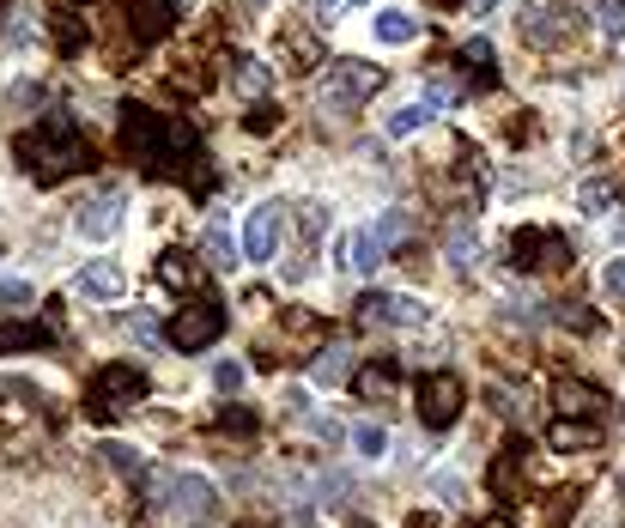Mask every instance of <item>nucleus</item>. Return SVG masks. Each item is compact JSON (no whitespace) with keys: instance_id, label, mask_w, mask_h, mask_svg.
<instances>
[{"instance_id":"nucleus-18","label":"nucleus","mask_w":625,"mask_h":528,"mask_svg":"<svg viewBox=\"0 0 625 528\" xmlns=\"http://www.w3.org/2000/svg\"><path fill=\"white\" fill-rule=\"evenodd\" d=\"M56 328L49 322H0V353H24V346H49Z\"/></svg>"},{"instance_id":"nucleus-42","label":"nucleus","mask_w":625,"mask_h":528,"mask_svg":"<svg viewBox=\"0 0 625 528\" xmlns=\"http://www.w3.org/2000/svg\"><path fill=\"white\" fill-rule=\"evenodd\" d=\"M341 7H346V0H316V19L334 24V19H341Z\"/></svg>"},{"instance_id":"nucleus-22","label":"nucleus","mask_w":625,"mask_h":528,"mask_svg":"<svg viewBox=\"0 0 625 528\" xmlns=\"http://www.w3.org/2000/svg\"><path fill=\"white\" fill-rule=\"evenodd\" d=\"M159 280H164V286H194L189 250H164V255H159Z\"/></svg>"},{"instance_id":"nucleus-14","label":"nucleus","mask_w":625,"mask_h":528,"mask_svg":"<svg viewBox=\"0 0 625 528\" xmlns=\"http://www.w3.org/2000/svg\"><path fill=\"white\" fill-rule=\"evenodd\" d=\"M177 24V7L171 0H128V31L140 37V43H159V37H171Z\"/></svg>"},{"instance_id":"nucleus-38","label":"nucleus","mask_w":625,"mask_h":528,"mask_svg":"<svg viewBox=\"0 0 625 528\" xmlns=\"http://www.w3.org/2000/svg\"><path fill=\"white\" fill-rule=\"evenodd\" d=\"M0 304H7V311H24V304H31V286H24V280H0Z\"/></svg>"},{"instance_id":"nucleus-47","label":"nucleus","mask_w":625,"mask_h":528,"mask_svg":"<svg viewBox=\"0 0 625 528\" xmlns=\"http://www.w3.org/2000/svg\"><path fill=\"white\" fill-rule=\"evenodd\" d=\"M619 237H625V219H619Z\"/></svg>"},{"instance_id":"nucleus-50","label":"nucleus","mask_w":625,"mask_h":528,"mask_svg":"<svg viewBox=\"0 0 625 528\" xmlns=\"http://www.w3.org/2000/svg\"><path fill=\"white\" fill-rule=\"evenodd\" d=\"M0 7H7V0H0Z\"/></svg>"},{"instance_id":"nucleus-9","label":"nucleus","mask_w":625,"mask_h":528,"mask_svg":"<svg viewBox=\"0 0 625 528\" xmlns=\"http://www.w3.org/2000/svg\"><path fill=\"white\" fill-rule=\"evenodd\" d=\"M383 92V68H371V61H341V68L329 73V85H322V98H329L334 110L341 104H364V98Z\"/></svg>"},{"instance_id":"nucleus-34","label":"nucleus","mask_w":625,"mask_h":528,"mask_svg":"<svg viewBox=\"0 0 625 528\" xmlns=\"http://www.w3.org/2000/svg\"><path fill=\"white\" fill-rule=\"evenodd\" d=\"M213 389L219 395H238L243 389V365H231V358H225V365H213Z\"/></svg>"},{"instance_id":"nucleus-48","label":"nucleus","mask_w":625,"mask_h":528,"mask_svg":"<svg viewBox=\"0 0 625 528\" xmlns=\"http://www.w3.org/2000/svg\"><path fill=\"white\" fill-rule=\"evenodd\" d=\"M486 7H498V0H486Z\"/></svg>"},{"instance_id":"nucleus-16","label":"nucleus","mask_w":625,"mask_h":528,"mask_svg":"<svg viewBox=\"0 0 625 528\" xmlns=\"http://www.w3.org/2000/svg\"><path fill=\"white\" fill-rule=\"evenodd\" d=\"M80 298H98V304H115L122 298V267L115 262H91V267H80Z\"/></svg>"},{"instance_id":"nucleus-49","label":"nucleus","mask_w":625,"mask_h":528,"mask_svg":"<svg viewBox=\"0 0 625 528\" xmlns=\"http://www.w3.org/2000/svg\"><path fill=\"white\" fill-rule=\"evenodd\" d=\"M243 528H255V522H243Z\"/></svg>"},{"instance_id":"nucleus-24","label":"nucleus","mask_w":625,"mask_h":528,"mask_svg":"<svg viewBox=\"0 0 625 528\" xmlns=\"http://www.w3.org/2000/svg\"><path fill=\"white\" fill-rule=\"evenodd\" d=\"M425 122H432V110H425V104H407V110H389V134H395V140H413V134H420V128Z\"/></svg>"},{"instance_id":"nucleus-45","label":"nucleus","mask_w":625,"mask_h":528,"mask_svg":"<svg viewBox=\"0 0 625 528\" xmlns=\"http://www.w3.org/2000/svg\"><path fill=\"white\" fill-rule=\"evenodd\" d=\"M250 7H268V0H250Z\"/></svg>"},{"instance_id":"nucleus-25","label":"nucleus","mask_w":625,"mask_h":528,"mask_svg":"<svg viewBox=\"0 0 625 528\" xmlns=\"http://www.w3.org/2000/svg\"><path fill=\"white\" fill-rule=\"evenodd\" d=\"M238 92H243V98H262V92H268V61L238 55Z\"/></svg>"},{"instance_id":"nucleus-27","label":"nucleus","mask_w":625,"mask_h":528,"mask_svg":"<svg viewBox=\"0 0 625 528\" xmlns=\"http://www.w3.org/2000/svg\"><path fill=\"white\" fill-rule=\"evenodd\" d=\"M31 104H43V85L37 80H19V85H7V92H0V110H31Z\"/></svg>"},{"instance_id":"nucleus-41","label":"nucleus","mask_w":625,"mask_h":528,"mask_svg":"<svg viewBox=\"0 0 625 528\" xmlns=\"http://www.w3.org/2000/svg\"><path fill=\"white\" fill-rule=\"evenodd\" d=\"M437 498H444V505H455V498H462V480H455V474H444V480H437Z\"/></svg>"},{"instance_id":"nucleus-12","label":"nucleus","mask_w":625,"mask_h":528,"mask_svg":"<svg viewBox=\"0 0 625 528\" xmlns=\"http://www.w3.org/2000/svg\"><path fill=\"white\" fill-rule=\"evenodd\" d=\"M73 225H80V237H91V243L115 237V231H122V195H115V189L91 195L85 207H80V219H73Z\"/></svg>"},{"instance_id":"nucleus-17","label":"nucleus","mask_w":625,"mask_h":528,"mask_svg":"<svg viewBox=\"0 0 625 528\" xmlns=\"http://www.w3.org/2000/svg\"><path fill=\"white\" fill-rule=\"evenodd\" d=\"M553 402H558V414H565V419H595V407H602V389H589V383H577V377H558Z\"/></svg>"},{"instance_id":"nucleus-11","label":"nucleus","mask_w":625,"mask_h":528,"mask_svg":"<svg viewBox=\"0 0 625 528\" xmlns=\"http://www.w3.org/2000/svg\"><path fill=\"white\" fill-rule=\"evenodd\" d=\"M334 255H341L346 274H376V267H383V237H376V231H364V225H353V231H341Z\"/></svg>"},{"instance_id":"nucleus-46","label":"nucleus","mask_w":625,"mask_h":528,"mask_svg":"<svg viewBox=\"0 0 625 528\" xmlns=\"http://www.w3.org/2000/svg\"><path fill=\"white\" fill-rule=\"evenodd\" d=\"M346 7H364V0H346Z\"/></svg>"},{"instance_id":"nucleus-26","label":"nucleus","mask_w":625,"mask_h":528,"mask_svg":"<svg viewBox=\"0 0 625 528\" xmlns=\"http://www.w3.org/2000/svg\"><path fill=\"white\" fill-rule=\"evenodd\" d=\"M206 255H213V267H238V243H231L225 219H213V231H206Z\"/></svg>"},{"instance_id":"nucleus-1","label":"nucleus","mask_w":625,"mask_h":528,"mask_svg":"<svg viewBox=\"0 0 625 528\" xmlns=\"http://www.w3.org/2000/svg\"><path fill=\"white\" fill-rule=\"evenodd\" d=\"M12 159H19V171L37 176V183H61V176H73V171H91L98 152H91V140L80 134V122H73L68 110H49L43 128L19 134Z\"/></svg>"},{"instance_id":"nucleus-21","label":"nucleus","mask_w":625,"mask_h":528,"mask_svg":"<svg viewBox=\"0 0 625 528\" xmlns=\"http://www.w3.org/2000/svg\"><path fill=\"white\" fill-rule=\"evenodd\" d=\"M346 370H353V353H346V346H322V358L310 365V377L316 383H341Z\"/></svg>"},{"instance_id":"nucleus-39","label":"nucleus","mask_w":625,"mask_h":528,"mask_svg":"<svg viewBox=\"0 0 625 528\" xmlns=\"http://www.w3.org/2000/svg\"><path fill=\"white\" fill-rule=\"evenodd\" d=\"M462 61L474 68V80H486V73H492V49H486V43H467V49H462Z\"/></svg>"},{"instance_id":"nucleus-19","label":"nucleus","mask_w":625,"mask_h":528,"mask_svg":"<svg viewBox=\"0 0 625 528\" xmlns=\"http://www.w3.org/2000/svg\"><path fill=\"white\" fill-rule=\"evenodd\" d=\"M413 37H420V12H401V7L376 12V43H413Z\"/></svg>"},{"instance_id":"nucleus-37","label":"nucleus","mask_w":625,"mask_h":528,"mask_svg":"<svg viewBox=\"0 0 625 528\" xmlns=\"http://www.w3.org/2000/svg\"><path fill=\"white\" fill-rule=\"evenodd\" d=\"M103 461H115V468H122L128 480H134V474H140V456H134V449H128V444H103Z\"/></svg>"},{"instance_id":"nucleus-4","label":"nucleus","mask_w":625,"mask_h":528,"mask_svg":"<svg viewBox=\"0 0 625 528\" xmlns=\"http://www.w3.org/2000/svg\"><path fill=\"white\" fill-rule=\"evenodd\" d=\"M504 255H511V267H523V274H541V267L571 262V243H565V231H553V225H516L511 237H504Z\"/></svg>"},{"instance_id":"nucleus-15","label":"nucleus","mask_w":625,"mask_h":528,"mask_svg":"<svg viewBox=\"0 0 625 528\" xmlns=\"http://www.w3.org/2000/svg\"><path fill=\"white\" fill-rule=\"evenodd\" d=\"M353 389L364 395V402H389V395L401 389V358H371V365H359Z\"/></svg>"},{"instance_id":"nucleus-28","label":"nucleus","mask_w":625,"mask_h":528,"mask_svg":"<svg viewBox=\"0 0 625 528\" xmlns=\"http://www.w3.org/2000/svg\"><path fill=\"white\" fill-rule=\"evenodd\" d=\"M577 207L589 213V219H602V213H614V183H583V195H577Z\"/></svg>"},{"instance_id":"nucleus-30","label":"nucleus","mask_w":625,"mask_h":528,"mask_svg":"<svg viewBox=\"0 0 625 528\" xmlns=\"http://www.w3.org/2000/svg\"><path fill=\"white\" fill-rule=\"evenodd\" d=\"M553 444H558V449H589V444H595V425H571V419H558V425H553Z\"/></svg>"},{"instance_id":"nucleus-40","label":"nucleus","mask_w":625,"mask_h":528,"mask_svg":"<svg viewBox=\"0 0 625 528\" xmlns=\"http://www.w3.org/2000/svg\"><path fill=\"white\" fill-rule=\"evenodd\" d=\"M401 231H407V213H401V207H389L383 219H376V237H383V243H389V237H401Z\"/></svg>"},{"instance_id":"nucleus-7","label":"nucleus","mask_w":625,"mask_h":528,"mask_svg":"<svg viewBox=\"0 0 625 528\" xmlns=\"http://www.w3.org/2000/svg\"><path fill=\"white\" fill-rule=\"evenodd\" d=\"M159 493H164V510H171V517H182V522L213 517V505H219V493L201 480V474H164Z\"/></svg>"},{"instance_id":"nucleus-33","label":"nucleus","mask_w":625,"mask_h":528,"mask_svg":"<svg viewBox=\"0 0 625 528\" xmlns=\"http://www.w3.org/2000/svg\"><path fill=\"white\" fill-rule=\"evenodd\" d=\"M273 128H280V110L273 104H255L250 115H243V134H273Z\"/></svg>"},{"instance_id":"nucleus-20","label":"nucleus","mask_w":625,"mask_h":528,"mask_svg":"<svg viewBox=\"0 0 625 528\" xmlns=\"http://www.w3.org/2000/svg\"><path fill=\"white\" fill-rule=\"evenodd\" d=\"M346 444H353V456H364V461H376V456H389V431L383 425H353V431H346Z\"/></svg>"},{"instance_id":"nucleus-2","label":"nucleus","mask_w":625,"mask_h":528,"mask_svg":"<svg viewBox=\"0 0 625 528\" xmlns=\"http://www.w3.org/2000/svg\"><path fill=\"white\" fill-rule=\"evenodd\" d=\"M164 140H171V115H164V110L134 104V98L115 110V146H122L134 164H147V171H152V164H159V152H164Z\"/></svg>"},{"instance_id":"nucleus-44","label":"nucleus","mask_w":625,"mask_h":528,"mask_svg":"<svg viewBox=\"0 0 625 528\" xmlns=\"http://www.w3.org/2000/svg\"><path fill=\"white\" fill-rule=\"evenodd\" d=\"M480 528H516V522H504V517H486V522H480Z\"/></svg>"},{"instance_id":"nucleus-23","label":"nucleus","mask_w":625,"mask_h":528,"mask_svg":"<svg viewBox=\"0 0 625 528\" xmlns=\"http://www.w3.org/2000/svg\"><path fill=\"white\" fill-rule=\"evenodd\" d=\"M589 19L602 37H625V0H589Z\"/></svg>"},{"instance_id":"nucleus-32","label":"nucleus","mask_w":625,"mask_h":528,"mask_svg":"<svg viewBox=\"0 0 625 528\" xmlns=\"http://www.w3.org/2000/svg\"><path fill=\"white\" fill-rule=\"evenodd\" d=\"M213 431H231V437H250L255 431V414L250 407H225V414L213 419Z\"/></svg>"},{"instance_id":"nucleus-31","label":"nucleus","mask_w":625,"mask_h":528,"mask_svg":"<svg viewBox=\"0 0 625 528\" xmlns=\"http://www.w3.org/2000/svg\"><path fill=\"white\" fill-rule=\"evenodd\" d=\"M56 43L68 49V55H80V49H85V24L73 19V12H61V19H56Z\"/></svg>"},{"instance_id":"nucleus-6","label":"nucleus","mask_w":625,"mask_h":528,"mask_svg":"<svg viewBox=\"0 0 625 528\" xmlns=\"http://www.w3.org/2000/svg\"><path fill=\"white\" fill-rule=\"evenodd\" d=\"M413 402H420V419L432 425V431H450V425L462 419V383H455L450 370H425V377L413 383Z\"/></svg>"},{"instance_id":"nucleus-29","label":"nucleus","mask_w":625,"mask_h":528,"mask_svg":"<svg viewBox=\"0 0 625 528\" xmlns=\"http://www.w3.org/2000/svg\"><path fill=\"white\" fill-rule=\"evenodd\" d=\"M450 255H455V267H462V274L480 262V243H474V231H467V225H455V231H450Z\"/></svg>"},{"instance_id":"nucleus-5","label":"nucleus","mask_w":625,"mask_h":528,"mask_svg":"<svg viewBox=\"0 0 625 528\" xmlns=\"http://www.w3.org/2000/svg\"><path fill=\"white\" fill-rule=\"evenodd\" d=\"M219 334H225V304L219 298H194V304H182V311L171 316L164 341H171L177 353H206Z\"/></svg>"},{"instance_id":"nucleus-10","label":"nucleus","mask_w":625,"mask_h":528,"mask_svg":"<svg viewBox=\"0 0 625 528\" xmlns=\"http://www.w3.org/2000/svg\"><path fill=\"white\" fill-rule=\"evenodd\" d=\"M571 31H577V19H571L565 7H546V0L541 7H523V37L535 49H565Z\"/></svg>"},{"instance_id":"nucleus-43","label":"nucleus","mask_w":625,"mask_h":528,"mask_svg":"<svg viewBox=\"0 0 625 528\" xmlns=\"http://www.w3.org/2000/svg\"><path fill=\"white\" fill-rule=\"evenodd\" d=\"M425 7H437V12H455V7H462V0H425Z\"/></svg>"},{"instance_id":"nucleus-13","label":"nucleus","mask_w":625,"mask_h":528,"mask_svg":"<svg viewBox=\"0 0 625 528\" xmlns=\"http://www.w3.org/2000/svg\"><path fill=\"white\" fill-rule=\"evenodd\" d=\"M273 243H280V207H273V201H262V207L243 219V255L262 267V262H273Z\"/></svg>"},{"instance_id":"nucleus-35","label":"nucleus","mask_w":625,"mask_h":528,"mask_svg":"<svg viewBox=\"0 0 625 528\" xmlns=\"http://www.w3.org/2000/svg\"><path fill=\"white\" fill-rule=\"evenodd\" d=\"M492 407H498L504 419H516V414H523V395H516L511 383H492Z\"/></svg>"},{"instance_id":"nucleus-36","label":"nucleus","mask_w":625,"mask_h":528,"mask_svg":"<svg viewBox=\"0 0 625 528\" xmlns=\"http://www.w3.org/2000/svg\"><path fill=\"white\" fill-rule=\"evenodd\" d=\"M602 292L607 298H625V255H614V262L602 267Z\"/></svg>"},{"instance_id":"nucleus-8","label":"nucleus","mask_w":625,"mask_h":528,"mask_svg":"<svg viewBox=\"0 0 625 528\" xmlns=\"http://www.w3.org/2000/svg\"><path fill=\"white\" fill-rule=\"evenodd\" d=\"M359 322H383V328H425L432 311L420 298H401V292H364L359 298Z\"/></svg>"},{"instance_id":"nucleus-3","label":"nucleus","mask_w":625,"mask_h":528,"mask_svg":"<svg viewBox=\"0 0 625 528\" xmlns=\"http://www.w3.org/2000/svg\"><path fill=\"white\" fill-rule=\"evenodd\" d=\"M134 402H147V370L140 365H103L98 377L85 383V414L91 419H110Z\"/></svg>"}]
</instances>
